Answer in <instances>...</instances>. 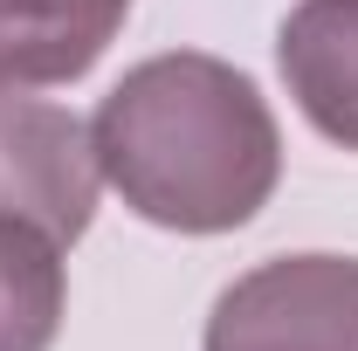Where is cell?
Instances as JSON below:
<instances>
[{
	"label": "cell",
	"mask_w": 358,
	"mask_h": 351,
	"mask_svg": "<svg viewBox=\"0 0 358 351\" xmlns=\"http://www.w3.org/2000/svg\"><path fill=\"white\" fill-rule=\"evenodd\" d=\"M96 173L166 234H234L282 179V131L262 83L200 48L124 69L90 117Z\"/></svg>",
	"instance_id": "6da1fadb"
},
{
	"label": "cell",
	"mask_w": 358,
	"mask_h": 351,
	"mask_svg": "<svg viewBox=\"0 0 358 351\" xmlns=\"http://www.w3.org/2000/svg\"><path fill=\"white\" fill-rule=\"evenodd\" d=\"M131 0H0V83L48 89L96 69Z\"/></svg>",
	"instance_id": "5b68a950"
},
{
	"label": "cell",
	"mask_w": 358,
	"mask_h": 351,
	"mask_svg": "<svg viewBox=\"0 0 358 351\" xmlns=\"http://www.w3.org/2000/svg\"><path fill=\"white\" fill-rule=\"evenodd\" d=\"M69 310L62 241L35 220L0 214V351H55Z\"/></svg>",
	"instance_id": "8992f818"
},
{
	"label": "cell",
	"mask_w": 358,
	"mask_h": 351,
	"mask_svg": "<svg viewBox=\"0 0 358 351\" xmlns=\"http://www.w3.org/2000/svg\"><path fill=\"white\" fill-rule=\"evenodd\" d=\"M96 186L103 173L83 117L42 96H14L0 83V214L35 220L69 248L96 220Z\"/></svg>",
	"instance_id": "3957f363"
},
{
	"label": "cell",
	"mask_w": 358,
	"mask_h": 351,
	"mask_svg": "<svg viewBox=\"0 0 358 351\" xmlns=\"http://www.w3.org/2000/svg\"><path fill=\"white\" fill-rule=\"evenodd\" d=\"M200 351H358V255H268L234 275Z\"/></svg>",
	"instance_id": "7a4b0ae2"
},
{
	"label": "cell",
	"mask_w": 358,
	"mask_h": 351,
	"mask_svg": "<svg viewBox=\"0 0 358 351\" xmlns=\"http://www.w3.org/2000/svg\"><path fill=\"white\" fill-rule=\"evenodd\" d=\"M275 69L303 124L358 152V0H296L275 28Z\"/></svg>",
	"instance_id": "277c9868"
}]
</instances>
